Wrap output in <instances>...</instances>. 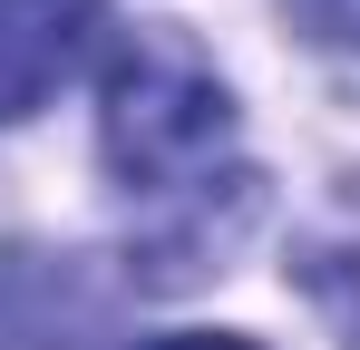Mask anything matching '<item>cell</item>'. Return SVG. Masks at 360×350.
Returning <instances> with one entry per match:
<instances>
[{"label":"cell","instance_id":"cell-2","mask_svg":"<svg viewBox=\"0 0 360 350\" xmlns=\"http://www.w3.org/2000/svg\"><path fill=\"white\" fill-rule=\"evenodd\" d=\"M117 302L78 253H0V350H108Z\"/></svg>","mask_w":360,"mask_h":350},{"label":"cell","instance_id":"cell-3","mask_svg":"<svg viewBox=\"0 0 360 350\" xmlns=\"http://www.w3.org/2000/svg\"><path fill=\"white\" fill-rule=\"evenodd\" d=\"M98 39V0H0V127L30 117Z\"/></svg>","mask_w":360,"mask_h":350},{"label":"cell","instance_id":"cell-5","mask_svg":"<svg viewBox=\"0 0 360 350\" xmlns=\"http://www.w3.org/2000/svg\"><path fill=\"white\" fill-rule=\"evenodd\" d=\"M136 350H253V341H234V331H166V341H136Z\"/></svg>","mask_w":360,"mask_h":350},{"label":"cell","instance_id":"cell-1","mask_svg":"<svg viewBox=\"0 0 360 350\" xmlns=\"http://www.w3.org/2000/svg\"><path fill=\"white\" fill-rule=\"evenodd\" d=\"M98 146L127 205L146 214V253L166 273H205L253 214V175L234 156V98L185 30H136L108 58Z\"/></svg>","mask_w":360,"mask_h":350},{"label":"cell","instance_id":"cell-4","mask_svg":"<svg viewBox=\"0 0 360 350\" xmlns=\"http://www.w3.org/2000/svg\"><path fill=\"white\" fill-rule=\"evenodd\" d=\"M302 283H311V302L331 311V331H341V341L360 350V243H311Z\"/></svg>","mask_w":360,"mask_h":350}]
</instances>
